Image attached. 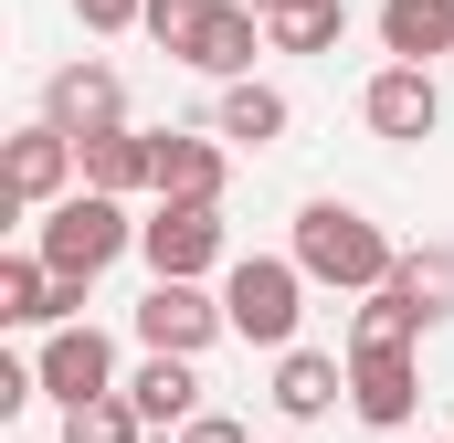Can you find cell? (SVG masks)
Returning a JSON list of instances; mask_svg holds the SVG:
<instances>
[{"label": "cell", "instance_id": "cell-1", "mask_svg": "<svg viewBox=\"0 0 454 443\" xmlns=\"http://www.w3.org/2000/svg\"><path fill=\"white\" fill-rule=\"evenodd\" d=\"M286 253H296V264H307L317 285H339V296H370V285H380V275L402 264V243H391L380 222L359 212V201H307Z\"/></svg>", "mask_w": 454, "mask_h": 443}, {"label": "cell", "instance_id": "cell-2", "mask_svg": "<svg viewBox=\"0 0 454 443\" xmlns=\"http://www.w3.org/2000/svg\"><path fill=\"white\" fill-rule=\"evenodd\" d=\"M32 253L53 264V275H74V285H96L116 253H137V222H127V201L116 190H64L53 212H32Z\"/></svg>", "mask_w": 454, "mask_h": 443}, {"label": "cell", "instance_id": "cell-3", "mask_svg": "<svg viewBox=\"0 0 454 443\" xmlns=\"http://www.w3.org/2000/svg\"><path fill=\"white\" fill-rule=\"evenodd\" d=\"M307 264L296 253H232L223 264V317L243 348H296V317H307Z\"/></svg>", "mask_w": 454, "mask_h": 443}, {"label": "cell", "instance_id": "cell-4", "mask_svg": "<svg viewBox=\"0 0 454 443\" xmlns=\"http://www.w3.org/2000/svg\"><path fill=\"white\" fill-rule=\"evenodd\" d=\"M223 296L201 285V275H148V296H137V348H180V359H201L212 338H223Z\"/></svg>", "mask_w": 454, "mask_h": 443}, {"label": "cell", "instance_id": "cell-5", "mask_svg": "<svg viewBox=\"0 0 454 443\" xmlns=\"http://www.w3.org/2000/svg\"><path fill=\"white\" fill-rule=\"evenodd\" d=\"M359 116H370V137H391V148H423L434 127H444V85H434V64H380L370 85H359Z\"/></svg>", "mask_w": 454, "mask_h": 443}, {"label": "cell", "instance_id": "cell-6", "mask_svg": "<svg viewBox=\"0 0 454 443\" xmlns=\"http://www.w3.org/2000/svg\"><path fill=\"white\" fill-rule=\"evenodd\" d=\"M32 369H43V401H96V391H127L116 380V338L85 328V317H64V328H43V348H32Z\"/></svg>", "mask_w": 454, "mask_h": 443}, {"label": "cell", "instance_id": "cell-7", "mask_svg": "<svg viewBox=\"0 0 454 443\" xmlns=\"http://www.w3.org/2000/svg\"><path fill=\"white\" fill-rule=\"evenodd\" d=\"M348 412H359L370 433H402V423L423 412V359H412L402 338H380V348H348Z\"/></svg>", "mask_w": 454, "mask_h": 443}, {"label": "cell", "instance_id": "cell-8", "mask_svg": "<svg viewBox=\"0 0 454 443\" xmlns=\"http://www.w3.org/2000/svg\"><path fill=\"white\" fill-rule=\"evenodd\" d=\"M137 253H148V275H212L223 264V201H159L137 222Z\"/></svg>", "mask_w": 454, "mask_h": 443}, {"label": "cell", "instance_id": "cell-9", "mask_svg": "<svg viewBox=\"0 0 454 443\" xmlns=\"http://www.w3.org/2000/svg\"><path fill=\"white\" fill-rule=\"evenodd\" d=\"M254 53H275V32H264V11H254V0H212V11L191 21V43H180V64H191V74H212V85L254 74Z\"/></svg>", "mask_w": 454, "mask_h": 443}, {"label": "cell", "instance_id": "cell-10", "mask_svg": "<svg viewBox=\"0 0 454 443\" xmlns=\"http://www.w3.org/2000/svg\"><path fill=\"white\" fill-rule=\"evenodd\" d=\"M74 180H85V148H74V127L32 116V127L11 137V201H21V212H53Z\"/></svg>", "mask_w": 454, "mask_h": 443}, {"label": "cell", "instance_id": "cell-11", "mask_svg": "<svg viewBox=\"0 0 454 443\" xmlns=\"http://www.w3.org/2000/svg\"><path fill=\"white\" fill-rule=\"evenodd\" d=\"M348 401V348H275V412L286 423H328Z\"/></svg>", "mask_w": 454, "mask_h": 443}, {"label": "cell", "instance_id": "cell-12", "mask_svg": "<svg viewBox=\"0 0 454 443\" xmlns=\"http://www.w3.org/2000/svg\"><path fill=\"white\" fill-rule=\"evenodd\" d=\"M43 116L53 127H74V137H96V127H127V85H116V64H64L53 85H43Z\"/></svg>", "mask_w": 454, "mask_h": 443}, {"label": "cell", "instance_id": "cell-13", "mask_svg": "<svg viewBox=\"0 0 454 443\" xmlns=\"http://www.w3.org/2000/svg\"><path fill=\"white\" fill-rule=\"evenodd\" d=\"M232 180V137H191V127H159V201H223Z\"/></svg>", "mask_w": 454, "mask_h": 443}, {"label": "cell", "instance_id": "cell-14", "mask_svg": "<svg viewBox=\"0 0 454 443\" xmlns=\"http://www.w3.org/2000/svg\"><path fill=\"white\" fill-rule=\"evenodd\" d=\"M85 148V190H159V127H96V137H74Z\"/></svg>", "mask_w": 454, "mask_h": 443}, {"label": "cell", "instance_id": "cell-15", "mask_svg": "<svg viewBox=\"0 0 454 443\" xmlns=\"http://www.w3.org/2000/svg\"><path fill=\"white\" fill-rule=\"evenodd\" d=\"M127 401L148 412V433H180V423L201 412V369H191L180 348H148V359L127 369Z\"/></svg>", "mask_w": 454, "mask_h": 443}, {"label": "cell", "instance_id": "cell-16", "mask_svg": "<svg viewBox=\"0 0 454 443\" xmlns=\"http://www.w3.org/2000/svg\"><path fill=\"white\" fill-rule=\"evenodd\" d=\"M212 127H223L232 148H275L286 127H296V106H286V85H264V74H232L223 106H212Z\"/></svg>", "mask_w": 454, "mask_h": 443}, {"label": "cell", "instance_id": "cell-17", "mask_svg": "<svg viewBox=\"0 0 454 443\" xmlns=\"http://www.w3.org/2000/svg\"><path fill=\"white\" fill-rule=\"evenodd\" d=\"M380 53H402V64H454V0H380Z\"/></svg>", "mask_w": 454, "mask_h": 443}, {"label": "cell", "instance_id": "cell-18", "mask_svg": "<svg viewBox=\"0 0 454 443\" xmlns=\"http://www.w3.org/2000/svg\"><path fill=\"white\" fill-rule=\"evenodd\" d=\"M0 328H64V275L43 253H0Z\"/></svg>", "mask_w": 454, "mask_h": 443}, {"label": "cell", "instance_id": "cell-19", "mask_svg": "<svg viewBox=\"0 0 454 443\" xmlns=\"http://www.w3.org/2000/svg\"><path fill=\"white\" fill-rule=\"evenodd\" d=\"M137 433H148V412H137L127 391H96V401L64 412V443H137Z\"/></svg>", "mask_w": 454, "mask_h": 443}, {"label": "cell", "instance_id": "cell-20", "mask_svg": "<svg viewBox=\"0 0 454 443\" xmlns=\"http://www.w3.org/2000/svg\"><path fill=\"white\" fill-rule=\"evenodd\" d=\"M264 32H275V53H339L348 43V0H307V11H286Z\"/></svg>", "mask_w": 454, "mask_h": 443}, {"label": "cell", "instance_id": "cell-21", "mask_svg": "<svg viewBox=\"0 0 454 443\" xmlns=\"http://www.w3.org/2000/svg\"><path fill=\"white\" fill-rule=\"evenodd\" d=\"M402 275H412V296L434 307V328L454 317V243H423V253H402Z\"/></svg>", "mask_w": 454, "mask_h": 443}, {"label": "cell", "instance_id": "cell-22", "mask_svg": "<svg viewBox=\"0 0 454 443\" xmlns=\"http://www.w3.org/2000/svg\"><path fill=\"white\" fill-rule=\"evenodd\" d=\"M201 11H212V0H148V21H137V32H148V43H159V53H180V43H191V21H201Z\"/></svg>", "mask_w": 454, "mask_h": 443}, {"label": "cell", "instance_id": "cell-23", "mask_svg": "<svg viewBox=\"0 0 454 443\" xmlns=\"http://www.w3.org/2000/svg\"><path fill=\"white\" fill-rule=\"evenodd\" d=\"M74 21H85V32H137L148 0H74Z\"/></svg>", "mask_w": 454, "mask_h": 443}, {"label": "cell", "instance_id": "cell-24", "mask_svg": "<svg viewBox=\"0 0 454 443\" xmlns=\"http://www.w3.org/2000/svg\"><path fill=\"white\" fill-rule=\"evenodd\" d=\"M169 443H254V433H243L232 412H191V423H180V433H169Z\"/></svg>", "mask_w": 454, "mask_h": 443}, {"label": "cell", "instance_id": "cell-25", "mask_svg": "<svg viewBox=\"0 0 454 443\" xmlns=\"http://www.w3.org/2000/svg\"><path fill=\"white\" fill-rule=\"evenodd\" d=\"M254 11H264V21H286V11H307V0H254Z\"/></svg>", "mask_w": 454, "mask_h": 443}]
</instances>
